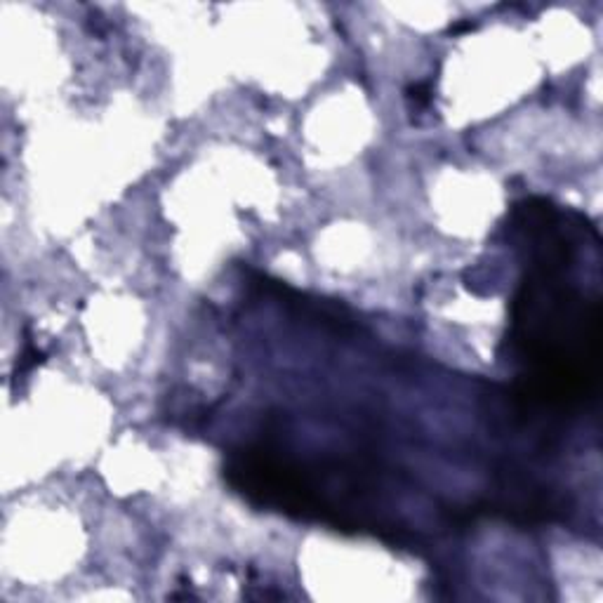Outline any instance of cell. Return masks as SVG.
Here are the masks:
<instances>
[{
	"mask_svg": "<svg viewBox=\"0 0 603 603\" xmlns=\"http://www.w3.org/2000/svg\"><path fill=\"white\" fill-rule=\"evenodd\" d=\"M408 97L415 99L417 104H427L429 102V87L427 85H413L408 90Z\"/></svg>",
	"mask_w": 603,
	"mask_h": 603,
	"instance_id": "cell-1",
	"label": "cell"
}]
</instances>
